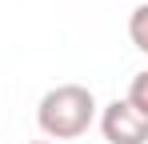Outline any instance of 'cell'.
<instances>
[{"mask_svg":"<svg viewBox=\"0 0 148 144\" xmlns=\"http://www.w3.org/2000/svg\"><path fill=\"white\" fill-rule=\"evenodd\" d=\"M96 120V96L84 84H56L36 104V124L48 140H76Z\"/></svg>","mask_w":148,"mask_h":144,"instance_id":"obj_1","label":"cell"},{"mask_svg":"<svg viewBox=\"0 0 148 144\" xmlns=\"http://www.w3.org/2000/svg\"><path fill=\"white\" fill-rule=\"evenodd\" d=\"M100 136L108 144H148V116H140L128 100H112L100 108Z\"/></svg>","mask_w":148,"mask_h":144,"instance_id":"obj_2","label":"cell"},{"mask_svg":"<svg viewBox=\"0 0 148 144\" xmlns=\"http://www.w3.org/2000/svg\"><path fill=\"white\" fill-rule=\"evenodd\" d=\"M128 36H132L136 52H144V56H148V0H140L136 12L128 16Z\"/></svg>","mask_w":148,"mask_h":144,"instance_id":"obj_3","label":"cell"},{"mask_svg":"<svg viewBox=\"0 0 148 144\" xmlns=\"http://www.w3.org/2000/svg\"><path fill=\"white\" fill-rule=\"evenodd\" d=\"M124 100H128L140 116H148V68L132 76V84H128V96H124Z\"/></svg>","mask_w":148,"mask_h":144,"instance_id":"obj_4","label":"cell"},{"mask_svg":"<svg viewBox=\"0 0 148 144\" xmlns=\"http://www.w3.org/2000/svg\"><path fill=\"white\" fill-rule=\"evenodd\" d=\"M32 144H56V140H32Z\"/></svg>","mask_w":148,"mask_h":144,"instance_id":"obj_5","label":"cell"}]
</instances>
